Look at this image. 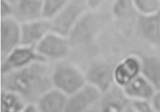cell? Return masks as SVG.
Masks as SVG:
<instances>
[{
	"label": "cell",
	"instance_id": "16",
	"mask_svg": "<svg viewBox=\"0 0 160 112\" xmlns=\"http://www.w3.org/2000/svg\"><path fill=\"white\" fill-rule=\"evenodd\" d=\"M126 96L131 100H150L155 90L141 75L137 76L122 88Z\"/></svg>",
	"mask_w": 160,
	"mask_h": 112
},
{
	"label": "cell",
	"instance_id": "3",
	"mask_svg": "<svg viewBox=\"0 0 160 112\" xmlns=\"http://www.w3.org/2000/svg\"><path fill=\"white\" fill-rule=\"evenodd\" d=\"M88 10L86 0H71L50 20L52 32L67 37L78 20Z\"/></svg>",
	"mask_w": 160,
	"mask_h": 112
},
{
	"label": "cell",
	"instance_id": "24",
	"mask_svg": "<svg viewBox=\"0 0 160 112\" xmlns=\"http://www.w3.org/2000/svg\"><path fill=\"white\" fill-rule=\"evenodd\" d=\"M149 101L155 112H160V90L156 91Z\"/></svg>",
	"mask_w": 160,
	"mask_h": 112
},
{
	"label": "cell",
	"instance_id": "18",
	"mask_svg": "<svg viewBox=\"0 0 160 112\" xmlns=\"http://www.w3.org/2000/svg\"><path fill=\"white\" fill-rule=\"evenodd\" d=\"M27 103L18 95L1 90V112H18Z\"/></svg>",
	"mask_w": 160,
	"mask_h": 112
},
{
	"label": "cell",
	"instance_id": "20",
	"mask_svg": "<svg viewBox=\"0 0 160 112\" xmlns=\"http://www.w3.org/2000/svg\"><path fill=\"white\" fill-rule=\"evenodd\" d=\"M71 1V0H43V18L52 20Z\"/></svg>",
	"mask_w": 160,
	"mask_h": 112
},
{
	"label": "cell",
	"instance_id": "19",
	"mask_svg": "<svg viewBox=\"0 0 160 112\" xmlns=\"http://www.w3.org/2000/svg\"><path fill=\"white\" fill-rule=\"evenodd\" d=\"M112 13L118 19H126L139 14L134 8L132 0H115L112 6Z\"/></svg>",
	"mask_w": 160,
	"mask_h": 112
},
{
	"label": "cell",
	"instance_id": "1",
	"mask_svg": "<svg viewBox=\"0 0 160 112\" xmlns=\"http://www.w3.org/2000/svg\"><path fill=\"white\" fill-rule=\"evenodd\" d=\"M52 73L46 61H35L1 75V90L18 95L28 103H36L53 88Z\"/></svg>",
	"mask_w": 160,
	"mask_h": 112
},
{
	"label": "cell",
	"instance_id": "9",
	"mask_svg": "<svg viewBox=\"0 0 160 112\" xmlns=\"http://www.w3.org/2000/svg\"><path fill=\"white\" fill-rule=\"evenodd\" d=\"M138 35L152 46H160V10L149 15H139L136 20Z\"/></svg>",
	"mask_w": 160,
	"mask_h": 112
},
{
	"label": "cell",
	"instance_id": "10",
	"mask_svg": "<svg viewBox=\"0 0 160 112\" xmlns=\"http://www.w3.org/2000/svg\"><path fill=\"white\" fill-rule=\"evenodd\" d=\"M141 59L139 56L130 55L121 60L113 68L114 83L123 88L141 75Z\"/></svg>",
	"mask_w": 160,
	"mask_h": 112
},
{
	"label": "cell",
	"instance_id": "6",
	"mask_svg": "<svg viewBox=\"0 0 160 112\" xmlns=\"http://www.w3.org/2000/svg\"><path fill=\"white\" fill-rule=\"evenodd\" d=\"M102 95L98 88L87 83L68 97L64 112H86L99 104Z\"/></svg>",
	"mask_w": 160,
	"mask_h": 112
},
{
	"label": "cell",
	"instance_id": "15",
	"mask_svg": "<svg viewBox=\"0 0 160 112\" xmlns=\"http://www.w3.org/2000/svg\"><path fill=\"white\" fill-rule=\"evenodd\" d=\"M68 97L53 87L38 100L36 105L39 112H64Z\"/></svg>",
	"mask_w": 160,
	"mask_h": 112
},
{
	"label": "cell",
	"instance_id": "5",
	"mask_svg": "<svg viewBox=\"0 0 160 112\" xmlns=\"http://www.w3.org/2000/svg\"><path fill=\"white\" fill-rule=\"evenodd\" d=\"M70 47L67 37L50 32L37 45L35 49L47 61L59 60L68 56Z\"/></svg>",
	"mask_w": 160,
	"mask_h": 112
},
{
	"label": "cell",
	"instance_id": "25",
	"mask_svg": "<svg viewBox=\"0 0 160 112\" xmlns=\"http://www.w3.org/2000/svg\"><path fill=\"white\" fill-rule=\"evenodd\" d=\"M105 0H86L89 10L95 11L98 10L104 3Z\"/></svg>",
	"mask_w": 160,
	"mask_h": 112
},
{
	"label": "cell",
	"instance_id": "13",
	"mask_svg": "<svg viewBox=\"0 0 160 112\" xmlns=\"http://www.w3.org/2000/svg\"><path fill=\"white\" fill-rule=\"evenodd\" d=\"M131 101L122 88L114 84L102 93L98 106L101 112H123L131 105Z\"/></svg>",
	"mask_w": 160,
	"mask_h": 112
},
{
	"label": "cell",
	"instance_id": "7",
	"mask_svg": "<svg viewBox=\"0 0 160 112\" xmlns=\"http://www.w3.org/2000/svg\"><path fill=\"white\" fill-rule=\"evenodd\" d=\"M94 11L88 10L75 25L67 37L71 46L86 43L92 39L98 32L99 23Z\"/></svg>",
	"mask_w": 160,
	"mask_h": 112
},
{
	"label": "cell",
	"instance_id": "17",
	"mask_svg": "<svg viewBox=\"0 0 160 112\" xmlns=\"http://www.w3.org/2000/svg\"><path fill=\"white\" fill-rule=\"evenodd\" d=\"M141 59V75L152 86L155 91L160 90V58L154 55H143Z\"/></svg>",
	"mask_w": 160,
	"mask_h": 112
},
{
	"label": "cell",
	"instance_id": "14",
	"mask_svg": "<svg viewBox=\"0 0 160 112\" xmlns=\"http://www.w3.org/2000/svg\"><path fill=\"white\" fill-rule=\"evenodd\" d=\"M13 17L20 24L43 18V0H19L14 5Z\"/></svg>",
	"mask_w": 160,
	"mask_h": 112
},
{
	"label": "cell",
	"instance_id": "22",
	"mask_svg": "<svg viewBox=\"0 0 160 112\" xmlns=\"http://www.w3.org/2000/svg\"><path fill=\"white\" fill-rule=\"evenodd\" d=\"M131 105L136 112H155L149 100H132Z\"/></svg>",
	"mask_w": 160,
	"mask_h": 112
},
{
	"label": "cell",
	"instance_id": "23",
	"mask_svg": "<svg viewBox=\"0 0 160 112\" xmlns=\"http://www.w3.org/2000/svg\"><path fill=\"white\" fill-rule=\"evenodd\" d=\"M14 6L7 0H1L0 2V16L1 19L13 17Z\"/></svg>",
	"mask_w": 160,
	"mask_h": 112
},
{
	"label": "cell",
	"instance_id": "21",
	"mask_svg": "<svg viewBox=\"0 0 160 112\" xmlns=\"http://www.w3.org/2000/svg\"><path fill=\"white\" fill-rule=\"evenodd\" d=\"M137 12L139 15H149L160 10V0H132Z\"/></svg>",
	"mask_w": 160,
	"mask_h": 112
},
{
	"label": "cell",
	"instance_id": "26",
	"mask_svg": "<svg viewBox=\"0 0 160 112\" xmlns=\"http://www.w3.org/2000/svg\"><path fill=\"white\" fill-rule=\"evenodd\" d=\"M18 112H39L36 103H27L23 108Z\"/></svg>",
	"mask_w": 160,
	"mask_h": 112
},
{
	"label": "cell",
	"instance_id": "12",
	"mask_svg": "<svg viewBox=\"0 0 160 112\" xmlns=\"http://www.w3.org/2000/svg\"><path fill=\"white\" fill-rule=\"evenodd\" d=\"M50 32L51 22L45 18L21 24L20 45L35 47Z\"/></svg>",
	"mask_w": 160,
	"mask_h": 112
},
{
	"label": "cell",
	"instance_id": "29",
	"mask_svg": "<svg viewBox=\"0 0 160 112\" xmlns=\"http://www.w3.org/2000/svg\"><path fill=\"white\" fill-rule=\"evenodd\" d=\"M7 1L14 6L15 4L17 3V2L19 1V0H7Z\"/></svg>",
	"mask_w": 160,
	"mask_h": 112
},
{
	"label": "cell",
	"instance_id": "27",
	"mask_svg": "<svg viewBox=\"0 0 160 112\" xmlns=\"http://www.w3.org/2000/svg\"><path fill=\"white\" fill-rule=\"evenodd\" d=\"M96 106H94V107L91 108L90 110H88V111H86V112H101V110H99V107H98V108H96Z\"/></svg>",
	"mask_w": 160,
	"mask_h": 112
},
{
	"label": "cell",
	"instance_id": "28",
	"mask_svg": "<svg viewBox=\"0 0 160 112\" xmlns=\"http://www.w3.org/2000/svg\"><path fill=\"white\" fill-rule=\"evenodd\" d=\"M123 112H136V111L134 110V108L132 107L131 105H130Z\"/></svg>",
	"mask_w": 160,
	"mask_h": 112
},
{
	"label": "cell",
	"instance_id": "8",
	"mask_svg": "<svg viewBox=\"0 0 160 112\" xmlns=\"http://www.w3.org/2000/svg\"><path fill=\"white\" fill-rule=\"evenodd\" d=\"M21 24L13 17L1 19L0 22V53L1 60L20 45Z\"/></svg>",
	"mask_w": 160,
	"mask_h": 112
},
{
	"label": "cell",
	"instance_id": "2",
	"mask_svg": "<svg viewBox=\"0 0 160 112\" xmlns=\"http://www.w3.org/2000/svg\"><path fill=\"white\" fill-rule=\"evenodd\" d=\"M53 87L68 96L84 87L88 83L85 73L77 67L69 65H58L52 70Z\"/></svg>",
	"mask_w": 160,
	"mask_h": 112
},
{
	"label": "cell",
	"instance_id": "11",
	"mask_svg": "<svg viewBox=\"0 0 160 112\" xmlns=\"http://www.w3.org/2000/svg\"><path fill=\"white\" fill-rule=\"evenodd\" d=\"M87 83L98 88L102 93L109 90L114 85L113 69L103 61H98L89 66L85 73Z\"/></svg>",
	"mask_w": 160,
	"mask_h": 112
},
{
	"label": "cell",
	"instance_id": "4",
	"mask_svg": "<svg viewBox=\"0 0 160 112\" xmlns=\"http://www.w3.org/2000/svg\"><path fill=\"white\" fill-rule=\"evenodd\" d=\"M35 61H47L35 47L19 45L1 60V75L23 68Z\"/></svg>",
	"mask_w": 160,
	"mask_h": 112
}]
</instances>
